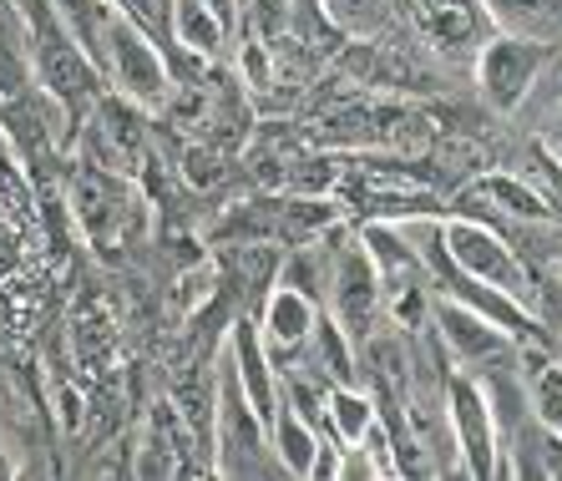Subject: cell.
<instances>
[{
  "label": "cell",
  "mask_w": 562,
  "mask_h": 481,
  "mask_svg": "<svg viewBox=\"0 0 562 481\" xmlns=\"http://www.w3.org/2000/svg\"><path fill=\"white\" fill-rule=\"evenodd\" d=\"M21 15H26V46H31L26 56H31V71L41 77V91L61 107L66 118H87L102 102V87H106L97 61L61 26L52 0H21Z\"/></svg>",
  "instance_id": "cell-1"
},
{
  "label": "cell",
  "mask_w": 562,
  "mask_h": 481,
  "mask_svg": "<svg viewBox=\"0 0 562 481\" xmlns=\"http://www.w3.org/2000/svg\"><path fill=\"white\" fill-rule=\"evenodd\" d=\"M97 71H102V81L117 91V97L137 102L143 112L147 107H168L172 87H178V81H172V66L162 61V52H157V36L122 11L106 15Z\"/></svg>",
  "instance_id": "cell-2"
},
{
  "label": "cell",
  "mask_w": 562,
  "mask_h": 481,
  "mask_svg": "<svg viewBox=\"0 0 562 481\" xmlns=\"http://www.w3.org/2000/svg\"><path fill=\"white\" fill-rule=\"evenodd\" d=\"M441 234H446V259L451 269L482 279V284H497L507 289L512 300H522L532 310V294H537V273L522 264V254L512 248V238L502 228L482 219H467V213H446L441 219Z\"/></svg>",
  "instance_id": "cell-3"
},
{
  "label": "cell",
  "mask_w": 562,
  "mask_h": 481,
  "mask_svg": "<svg viewBox=\"0 0 562 481\" xmlns=\"http://www.w3.org/2000/svg\"><path fill=\"white\" fill-rule=\"evenodd\" d=\"M269 456H274L269 426H263V416L249 405V395H244V385H238V376H234V365H228V350H223L218 391H213V471H218V477H254V471H263Z\"/></svg>",
  "instance_id": "cell-4"
},
{
  "label": "cell",
  "mask_w": 562,
  "mask_h": 481,
  "mask_svg": "<svg viewBox=\"0 0 562 481\" xmlns=\"http://www.w3.org/2000/svg\"><path fill=\"white\" fill-rule=\"evenodd\" d=\"M548 61H552V46L497 31V36L476 52V87H482L486 107L502 112V118L522 112L527 97H532L537 81H542V71H548Z\"/></svg>",
  "instance_id": "cell-5"
},
{
  "label": "cell",
  "mask_w": 562,
  "mask_h": 481,
  "mask_svg": "<svg viewBox=\"0 0 562 481\" xmlns=\"http://www.w3.org/2000/svg\"><path fill=\"white\" fill-rule=\"evenodd\" d=\"M446 411H451V430H457L461 471L467 477H502V441H497V426H492V405H486L482 380L471 370H451Z\"/></svg>",
  "instance_id": "cell-6"
},
{
  "label": "cell",
  "mask_w": 562,
  "mask_h": 481,
  "mask_svg": "<svg viewBox=\"0 0 562 481\" xmlns=\"http://www.w3.org/2000/svg\"><path fill=\"white\" fill-rule=\"evenodd\" d=\"M380 304H385L380 269H375V259L366 254V244L355 238L350 248H340V259H335V279H329V314H335V325H340L355 345H366V339L380 329Z\"/></svg>",
  "instance_id": "cell-7"
},
{
  "label": "cell",
  "mask_w": 562,
  "mask_h": 481,
  "mask_svg": "<svg viewBox=\"0 0 562 481\" xmlns=\"http://www.w3.org/2000/svg\"><path fill=\"white\" fill-rule=\"evenodd\" d=\"M436 339H441L446 360L457 365V370H486V365H502L512 350H517V339L507 335V329H497L492 320H482L476 310H467V304L446 300L436 304V320H431Z\"/></svg>",
  "instance_id": "cell-8"
},
{
  "label": "cell",
  "mask_w": 562,
  "mask_h": 481,
  "mask_svg": "<svg viewBox=\"0 0 562 481\" xmlns=\"http://www.w3.org/2000/svg\"><path fill=\"white\" fill-rule=\"evenodd\" d=\"M228 365H234L238 385L249 395V405L263 416V426L279 416V370H274V355L263 345V329L254 325L249 314L228 325Z\"/></svg>",
  "instance_id": "cell-9"
},
{
  "label": "cell",
  "mask_w": 562,
  "mask_h": 481,
  "mask_svg": "<svg viewBox=\"0 0 562 481\" xmlns=\"http://www.w3.org/2000/svg\"><path fill=\"white\" fill-rule=\"evenodd\" d=\"M314 320H319V300H314V294H304V289H294V284H284V279H274L269 300H263V314H259L263 345H269L274 365L279 360H294V355L304 350V339H310Z\"/></svg>",
  "instance_id": "cell-10"
},
{
  "label": "cell",
  "mask_w": 562,
  "mask_h": 481,
  "mask_svg": "<svg viewBox=\"0 0 562 481\" xmlns=\"http://www.w3.org/2000/svg\"><path fill=\"white\" fill-rule=\"evenodd\" d=\"M294 360H304V370L319 376V380H329V385H360V370H355V339L335 325V314H319V320H314L310 339H304V350L294 355Z\"/></svg>",
  "instance_id": "cell-11"
},
{
  "label": "cell",
  "mask_w": 562,
  "mask_h": 481,
  "mask_svg": "<svg viewBox=\"0 0 562 481\" xmlns=\"http://www.w3.org/2000/svg\"><path fill=\"white\" fill-rule=\"evenodd\" d=\"M482 11L507 36L542 41V46L562 41V0H482Z\"/></svg>",
  "instance_id": "cell-12"
},
{
  "label": "cell",
  "mask_w": 562,
  "mask_h": 481,
  "mask_svg": "<svg viewBox=\"0 0 562 481\" xmlns=\"http://www.w3.org/2000/svg\"><path fill=\"white\" fill-rule=\"evenodd\" d=\"M269 446H274L279 471H289V477H314V461H319L325 436H319L300 411H289V405L279 401V416L269 421Z\"/></svg>",
  "instance_id": "cell-13"
},
{
  "label": "cell",
  "mask_w": 562,
  "mask_h": 481,
  "mask_svg": "<svg viewBox=\"0 0 562 481\" xmlns=\"http://www.w3.org/2000/svg\"><path fill=\"white\" fill-rule=\"evenodd\" d=\"M97 127H102V137L112 143V168H127V163H137L143 157V107L127 102V97H117V91H102V102L92 107Z\"/></svg>",
  "instance_id": "cell-14"
},
{
  "label": "cell",
  "mask_w": 562,
  "mask_h": 481,
  "mask_svg": "<svg viewBox=\"0 0 562 481\" xmlns=\"http://www.w3.org/2000/svg\"><path fill=\"white\" fill-rule=\"evenodd\" d=\"M375 395L360 385H329V426L340 436V446L366 441V430L375 426Z\"/></svg>",
  "instance_id": "cell-15"
},
{
  "label": "cell",
  "mask_w": 562,
  "mask_h": 481,
  "mask_svg": "<svg viewBox=\"0 0 562 481\" xmlns=\"http://www.w3.org/2000/svg\"><path fill=\"white\" fill-rule=\"evenodd\" d=\"M52 11L61 15V26L77 36L81 52L97 61V56H102V26L117 5H112V0H52Z\"/></svg>",
  "instance_id": "cell-16"
},
{
  "label": "cell",
  "mask_w": 562,
  "mask_h": 481,
  "mask_svg": "<svg viewBox=\"0 0 562 481\" xmlns=\"http://www.w3.org/2000/svg\"><path fill=\"white\" fill-rule=\"evenodd\" d=\"M527 395H532V421L552 436H562V360H542L527 376Z\"/></svg>",
  "instance_id": "cell-17"
},
{
  "label": "cell",
  "mask_w": 562,
  "mask_h": 481,
  "mask_svg": "<svg viewBox=\"0 0 562 481\" xmlns=\"http://www.w3.org/2000/svg\"><path fill=\"white\" fill-rule=\"evenodd\" d=\"M31 97V56H21L11 41H0V102H26Z\"/></svg>",
  "instance_id": "cell-18"
},
{
  "label": "cell",
  "mask_w": 562,
  "mask_h": 481,
  "mask_svg": "<svg viewBox=\"0 0 562 481\" xmlns=\"http://www.w3.org/2000/svg\"><path fill=\"white\" fill-rule=\"evenodd\" d=\"M112 5H117L122 15H132L137 26H147V31H153V36H157V46H162V41H168V46H172L168 5H162V0H112Z\"/></svg>",
  "instance_id": "cell-19"
},
{
  "label": "cell",
  "mask_w": 562,
  "mask_h": 481,
  "mask_svg": "<svg viewBox=\"0 0 562 481\" xmlns=\"http://www.w3.org/2000/svg\"><path fill=\"white\" fill-rule=\"evenodd\" d=\"M325 11L345 31H370L380 21V0H325Z\"/></svg>",
  "instance_id": "cell-20"
},
{
  "label": "cell",
  "mask_w": 562,
  "mask_h": 481,
  "mask_svg": "<svg viewBox=\"0 0 562 481\" xmlns=\"http://www.w3.org/2000/svg\"><path fill=\"white\" fill-rule=\"evenodd\" d=\"M183 172H188V182H193V188H213V182L223 178V153H218V147H188Z\"/></svg>",
  "instance_id": "cell-21"
},
{
  "label": "cell",
  "mask_w": 562,
  "mask_h": 481,
  "mask_svg": "<svg viewBox=\"0 0 562 481\" xmlns=\"http://www.w3.org/2000/svg\"><path fill=\"white\" fill-rule=\"evenodd\" d=\"M542 147H548V153L562 163V97H558V107H552L548 127H542Z\"/></svg>",
  "instance_id": "cell-22"
},
{
  "label": "cell",
  "mask_w": 562,
  "mask_h": 481,
  "mask_svg": "<svg viewBox=\"0 0 562 481\" xmlns=\"http://www.w3.org/2000/svg\"><path fill=\"white\" fill-rule=\"evenodd\" d=\"M5 471H11V461H5V446H0V477H5Z\"/></svg>",
  "instance_id": "cell-23"
},
{
  "label": "cell",
  "mask_w": 562,
  "mask_h": 481,
  "mask_svg": "<svg viewBox=\"0 0 562 481\" xmlns=\"http://www.w3.org/2000/svg\"><path fill=\"white\" fill-rule=\"evenodd\" d=\"M558 97H562V77H558Z\"/></svg>",
  "instance_id": "cell-24"
}]
</instances>
